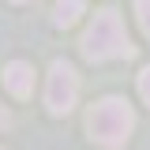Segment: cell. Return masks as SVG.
<instances>
[{
  "label": "cell",
  "instance_id": "cell-1",
  "mask_svg": "<svg viewBox=\"0 0 150 150\" xmlns=\"http://www.w3.org/2000/svg\"><path fill=\"white\" fill-rule=\"evenodd\" d=\"M83 56L90 64H105V60H128L135 56V45L128 41V30H124V19L116 15L112 8L98 11L94 23L83 34Z\"/></svg>",
  "mask_w": 150,
  "mask_h": 150
},
{
  "label": "cell",
  "instance_id": "cell-2",
  "mask_svg": "<svg viewBox=\"0 0 150 150\" xmlns=\"http://www.w3.org/2000/svg\"><path fill=\"white\" fill-rule=\"evenodd\" d=\"M131 128H135V112H131L128 98H101L86 112V131H90L94 143L105 146V150H120L128 143Z\"/></svg>",
  "mask_w": 150,
  "mask_h": 150
},
{
  "label": "cell",
  "instance_id": "cell-3",
  "mask_svg": "<svg viewBox=\"0 0 150 150\" xmlns=\"http://www.w3.org/2000/svg\"><path fill=\"white\" fill-rule=\"evenodd\" d=\"M79 101V75L68 60H53L49 68V79H45V109L53 116H64V112L75 109Z\"/></svg>",
  "mask_w": 150,
  "mask_h": 150
},
{
  "label": "cell",
  "instance_id": "cell-4",
  "mask_svg": "<svg viewBox=\"0 0 150 150\" xmlns=\"http://www.w3.org/2000/svg\"><path fill=\"white\" fill-rule=\"evenodd\" d=\"M4 86H8L11 98H30V94H34V68L23 64V60L8 64V68H4Z\"/></svg>",
  "mask_w": 150,
  "mask_h": 150
},
{
  "label": "cell",
  "instance_id": "cell-5",
  "mask_svg": "<svg viewBox=\"0 0 150 150\" xmlns=\"http://www.w3.org/2000/svg\"><path fill=\"white\" fill-rule=\"evenodd\" d=\"M83 11H86V0H56L53 23L56 26H75V23L83 19Z\"/></svg>",
  "mask_w": 150,
  "mask_h": 150
},
{
  "label": "cell",
  "instance_id": "cell-6",
  "mask_svg": "<svg viewBox=\"0 0 150 150\" xmlns=\"http://www.w3.org/2000/svg\"><path fill=\"white\" fill-rule=\"evenodd\" d=\"M135 15H139V26H143V34L150 38V0H135Z\"/></svg>",
  "mask_w": 150,
  "mask_h": 150
},
{
  "label": "cell",
  "instance_id": "cell-7",
  "mask_svg": "<svg viewBox=\"0 0 150 150\" xmlns=\"http://www.w3.org/2000/svg\"><path fill=\"white\" fill-rule=\"evenodd\" d=\"M139 98L150 105V68H143V75H139Z\"/></svg>",
  "mask_w": 150,
  "mask_h": 150
},
{
  "label": "cell",
  "instance_id": "cell-8",
  "mask_svg": "<svg viewBox=\"0 0 150 150\" xmlns=\"http://www.w3.org/2000/svg\"><path fill=\"white\" fill-rule=\"evenodd\" d=\"M0 128H8V109L0 105Z\"/></svg>",
  "mask_w": 150,
  "mask_h": 150
},
{
  "label": "cell",
  "instance_id": "cell-9",
  "mask_svg": "<svg viewBox=\"0 0 150 150\" xmlns=\"http://www.w3.org/2000/svg\"><path fill=\"white\" fill-rule=\"evenodd\" d=\"M15 4H26V0H15Z\"/></svg>",
  "mask_w": 150,
  "mask_h": 150
}]
</instances>
